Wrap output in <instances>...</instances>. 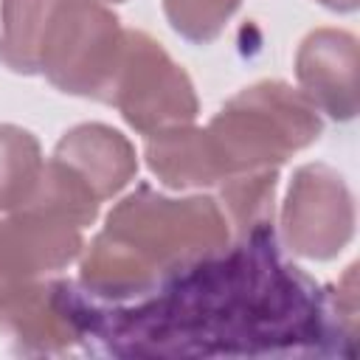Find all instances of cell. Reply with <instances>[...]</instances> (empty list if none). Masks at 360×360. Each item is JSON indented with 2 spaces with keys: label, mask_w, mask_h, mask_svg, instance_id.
Returning a JSON list of instances; mask_svg holds the SVG:
<instances>
[{
  "label": "cell",
  "mask_w": 360,
  "mask_h": 360,
  "mask_svg": "<svg viewBox=\"0 0 360 360\" xmlns=\"http://www.w3.org/2000/svg\"><path fill=\"white\" fill-rule=\"evenodd\" d=\"M228 242V219L214 200H169L141 186L107 217L82 259V281L98 295L149 292L160 278L191 270Z\"/></svg>",
  "instance_id": "cell-1"
},
{
  "label": "cell",
  "mask_w": 360,
  "mask_h": 360,
  "mask_svg": "<svg viewBox=\"0 0 360 360\" xmlns=\"http://www.w3.org/2000/svg\"><path fill=\"white\" fill-rule=\"evenodd\" d=\"M205 132L228 177L276 169L321 135V118L301 90L284 82H259L233 96Z\"/></svg>",
  "instance_id": "cell-2"
},
{
  "label": "cell",
  "mask_w": 360,
  "mask_h": 360,
  "mask_svg": "<svg viewBox=\"0 0 360 360\" xmlns=\"http://www.w3.org/2000/svg\"><path fill=\"white\" fill-rule=\"evenodd\" d=\"M124 28L101 0H59L39 51V73L70 96L104 101L118 68Z\"/></svg>",
  "instance_id": "cell-3"
},
{
  "label": "cell",
  "mask_w": 360,
  "mask_h": 360,
  "mask_svg": "<svg viewBox=\"0 0 360 360\" xmlns=\"http://www.w3.org/2000/svg\"><path fill=\"white\" fill-rule=\"evenodd\" d=\"M104 101L118 107L127 124L143 135L191 124L197 115L191 79L143 31H124L118 68Z\"/></svg>",
  "instance_id": "cell-4"
},
{
  "label": "cell",
  "mask_w": 360,
  "mask_h": 360,
  "mask_svg": "<svg viewBox=\"0 0 360 360\" xmlns=\"http://www.w3.org/2000/svg\"><path fill=\"white\" fill-rule=\"evenodd\" d=\"M281 228L292 253L315 262L335 259L354 233V205L343 177L323 163L301 166L287 191Z\"/></svg>",
  "instance_id": "cell-5"
},
{
  "label": "cell",
  "mask_w": 360,
  "mask_h": 360,
  "mask_svg": "<svg viewBox=\"0 0 360 360\" xmlns=\"http://www.w3.org/2000/svg\"><path fill=\"white\" fill-rule=\"evenodd\" d=\"M79 250L82 228L28 208L11 211L0 219V290L39 281L70 264Z\"/></svg>",
  "instance_id": "cell-6"
},
{
  "label": "cell",
  "mask_w": 360,
  "mask_h": 360,
  "mask_svg": "<svg viewBox=\"0 0 360 360\" xmlns=\"http://www.w3.org/2000/svg\"><path fill=\"white\" fill-rule=\"evenodd\" d=\"M301 93L315 110L335 121H349L357 112V39L338 28L307 34L295 56Z\"/></svg>",
  "instance_id": "cell-7"
},
{
  "label": "cell",
  "mask_w": 360,
  "mask_h": 360,
  "mask_svg": "<svg viewBox=\"0 0 360 360\" xmlns=\"http://www.w3.org/2000/svg\"><path fill=\"white\" fill-rule=\"evenodd\" d=\"M53 158L65 163L98 202L118 194L138 169L132 143L118 129L104 124H82L70 129L56 143Z\"/></svg>",
  "instance_id": "cell-8"
},
{
  "label": "cell",
  "mask_w": 360,
  "mask_h": 360,
  "mask_svg": "<svg viewBox=\"0 0 360 360\" xmlns=\"http://www.w3.org/2000/svg\"><path fill=\"white\" fill-rule=\"evenodd\" d=\"M146 163L152 174H158V180L172 188L214 186L225 180L208 132L191 124L152 132L146 141Z\"/></svg>",
  "instance_id": "cell-9"
},
{
  "label": "cell",
  "mask_w": 360,
  "mask_h": 360,
  "mask_svg": "<svg viewBox=\"0 0 360 360\" xmlns=\"http://www.w3.org/2000/svg\"><path fill=\"white\" fill-rule=\"evenodd\" d=\"M59 0H3L0 62L14 73H39V51Z\"/></svg>",
  "instance_id": "cell-10"
},
{
  "label": "cell",
  "mask_w": 360,
  "mask_h": 360,
  "mask_svg": "<svg viewBox=\"0 0 360 360\" xmlns=\"http://www.w3.org/2000/svg\"><path fill=\"white\" fill-rule=\"evenodd\" d=\"M42 166L37 138L14 124H0V211H20L31 202Z\"/></svg>",
  "instance_id": "cell-11"
},
{
  "label": "cell",
  "mask_w": 360,
  "mask_h": 360,
  "mask_svg": "<svg viewBox=\"0 0 360 360\" xmlns=\"http://www.w3.org/2000/svg\"><path fill=\"white\" fill-rule=\"evenodd\" d=\"M276 169H259V172H239L228 174L222 183V214L236 228L239 239L270 231L273 219V194H276Z\"/></svg>",
  "instance_id": "cell-12"
},
{
  "label": "cell",
  "mask_w": 360,
  "mask_h": 360,
  "mask_svg": "<svg viewBox=\"0 0 360 360\" xmlns=\"http://www.w3.org/2000/svg\"><path fill=\"white\" fill-rule=\"evenodd\" d=\"M239 0H163L169 25L188 42H211L222 34Z\"/></svg>",
  "instance_id": "cell-13"
},
{
  "label": "cell",
  "mask_w": 360,
  "mask_h": 360,
  "mask_svg": "<svg viewBox=\"0 0 360 360\" xmlns=\"http://www.w3.org/2000/svg\"><path fill=\"white\" fill-rule=\"evenodd\" d=\"M318 3H323L332 11H354L357 8V0H318Z\"/></svg>",
  "instance_id": "cell-14"
},
{
  "label": "cell",
  "mask_w": 360,
  "mask_h": 360,
  "mask_svg": "<svg viewBox=\"0 0 360 360\" xmlns=\"http://www.w3.org/2000/svg\"><path fill=\"white\" fill-rule=\"evenodd\" d=\"M112 3H121V0H112Z\"/></svg>",
  "instance_id": "cell-15"
}]
</instances>
